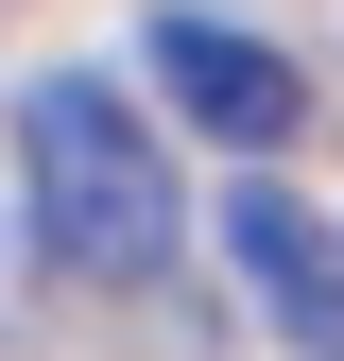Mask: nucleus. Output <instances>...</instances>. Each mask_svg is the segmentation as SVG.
Returning <instances> with one entry per match:
<instances>
[{
    "label": "nucleus",
    "mask_w": 344,
    "mask_h": 361,
    "mask_svg": "<svg viewBox=\"0 0 344 361\" xmlns=\"http://www.w3.org/2000/svg\"><path fill=\"white\" fill-rule=\"evenodd\" d=\"M18 172H35V258L86 293H155L172 241H190V207H172V155L155 121L121 104L104 69H35L18 86Z\"/></svg>",
    "instance_id": "1"
},
{
    "label": "nucleus",
    "mask_w": 344,
    "mask_h": 361,
    "mask_svg": "<svg viewBox=\"0 0 344 361\" xmlns=\"http://www.w3.org/2000/svg\"><path fill=\"white\" fill-rule=\"evenodd\" d=\"M138 52H155V86H172L224 155H276L293 121H310V69H293L276 35H241V18H155Z\"/></svg>",
    "instance_id": "2"
},
{
    "label": "nucleus",
    "mask_w": 344,
    "mask_h": 361,
    "mask_svg": "<svg viewBox=\"0 0 344 361\" xmlns=\"http://www.w3.org/2000/svg\"><path fill=\"white\" fill-rule=\"evenodd\" d=\"M224 258L276 293V327H293V344H327V361H344V241H327L293 190H241V207H224Z\"/></svg>",
    "instance_id": "3"
},
{
    "label": "nucleus",
    "mask_w": 344,
    "mask_h": 361,
    "mask_svg": "<svg viewBox=\"0 0 344 361\" xmlns=\"http://www.w3.org/2000/svg\"><path fill=\"white\" fill-rule=\"evenodd\" d=\"M0 310H18V276H0Z\"/></svg>",
    "instance_id": "4"
}]
</instances>
